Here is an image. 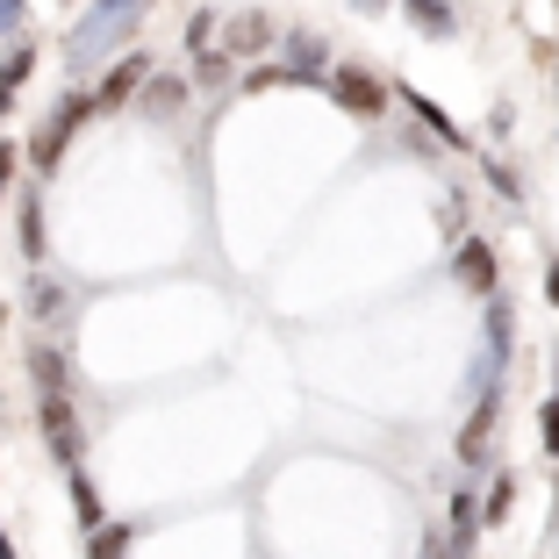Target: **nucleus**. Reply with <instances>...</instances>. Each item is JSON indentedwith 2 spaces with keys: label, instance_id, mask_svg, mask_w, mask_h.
Masks as SVG:
<instances>
[{
  "label": "nucleus",
  "instance_id": "obj_1",
  "mask_svg": "<svg viewBox=\"0 0 559 559\" xmlns=\"http://www.w3.org/2000/svg\"><path fill=\"white\" fill-rule=\"evenodd\" d=\"M323 86H330V100H345L352 116H380V108H388V86H380L373 72H359V66H337Z\"/></svg>",
  "mask_w": 559,
  "mask_h": 559
},
{
  "label": "nucleus",
  "instance_id": "obj_2",
  "mask_svg": "<svg viewBox=\"0 0 559 559\" xmlns=\"http://www.w3.org/2000/svg\"><path fill=\"white\" fill-rule=\"evenodd\" d=\"M86 108H94V100H80V94H72V100H66V108H58V116H50V122H44V130H36V136H29V158H36V165H44V173H50V165H58V151H66V144H72V130H80V116H86Z\"/></svg>",
  "mask_w": 559,
  "mask_h": 559
},
{
  "label": "nucleus",
  "instance_id": "obj_3",
  "mask_svg": "<svg viewBox=\"0 0 559 559\" xmlns=\"http://www.w3.org/2000/svg\"><path fill=\"white\" fill-rule=\"evenodd\" d=\"M130 29H136V15H116V8H100V15L86 22L80 36H72V58H80V66H86V58H94L100 44H122V36H130Z\"/></svg>",
  "mask_w": 559,
  "mask_h": 559
},
{
  "label": "nucleus",
  "instance_id": "obj_4",
  "mask_svg": "<svg viewBox=\"0 0 559 559\" xmlns=\"http://www.w3.org/2000/svg\"><path fill=\"white\" fill-rule=\"evenodd\" d=\"M44 438L58 444V460H66V466H80V424H72L66 395H44Z\"/></svg>",
  "mask_w": 559,
  "mask_h": 559
},
{
  "label": "nucleus",
  "instance_id": "obj_5",
  "mask_svg": "<svg viewBox=\"0 0 559 559\" xmlns=\"http://www.w3.org/2000/svg\"><path fill=\"white\" fill-rule=\"evenodd\" d=\"M452 273H460V287H474V295H495V251L480 245V237H466V245L452 251Z\"/></svg>",
  "mask_w": 559,
  "mask_h": 559
},
{
  "label": "nucleus",
  "instance_id": "obj_6",
  "mask_svg": "<svg viewBox=\"0 0 559 559\" xmlns=\"http://www.w3.org/2000/svg\"><path fill=\"white\" fill-rule=\"evenodd\" d=\"M144 72H151L144 58H122V66H108V80H100V94H94V100H100V108H122V100L144 86Z\"/></svg>",
  "mask_w": 559,
  "mask_h": 559
},
{
  "label": "nucleus",
  "instance_id": "obj_7",
  "mask_svg": "<svg viewBox=\"0 0 559 559\" xmlns=\"http://www.w3.org/2000/svg\"><path fill=\"white\" fill-rule=\"evenodd\" d=\"M402 15H409L424 36H452V29H460V15H452V0H402Z\"/></svg>",
  "mask_w": 559,
  "mask_h": 559
},
{
  "label": "nucleus",
  "instance_id": "obj_8",
  "mask_svg": "<svg viewBox=\"0 0 559 559\" xmlns=\"http://www.w3.org/2000/svg\"><path fill=\"white\" fill-rule=\"evenodd\" d=\"M488 430H495V395L480 402L474 416H466V430H460V460H480V452H488Z\"/></svg>",
  "mask_w": 559,
  "mask_h": 559
},
{
  "label": "nucleus",
  "instance_id": "obj_9",
  "mask_svg": "<svg viewBox=\"0 0 559 559\" xmlns=\"http://www.w3.org/2000/svg\"><path fill=\"white\" fill-rule=\"evenodd\" d=\"M409 108H416V116H424V122H430V136H438V144H466V130H460V122H452V116H444L438 100H424V94H409Z\"/></svg>",
  "mask_w": 559,
  "mask_h": 559
},
{
  "label": "nucleus",
  "instance_id": "obj_10",
  "mask_svg": "<svg viewBox=\"0 0 559 559\" xmlns=\"http://www.w3.org/2000/svg\"><path fill=\"white\" fill-rule=\"evenodd\" d=\"M29 373L44 395H66V352H29Z\"/></svg>",
  "mask_w": 559,
  "mask_h": 559
},
{
  "label": "nucleus",
  "instance_id": "obj_11",
  "mask_svg": "<svg viewBox=\"0 0 559 559\" xmlns=\"http://www.w3.org/2000/svg\"><path fill=\"white\" fill-rule=\"evenodd\" d=\"M265 36H273V22H265V15H237L230 36H223V50H259Z\"/></svg>",
  "mask_w": 559,
  "mask_h": 559
},
{
  "label": "nucleus",
  "instance_id": "obj_12",
  "mask_svg": "<svg viewBox=\"0 0 559 559\" xmlns=\"http://www.w3.org/2000/svg\"><path fill=\"white\" fill-rule=\"evenodd\" d=\"M29 72H36V50H29V44H15V50H8V66H0V94L15 100V94H22V80H29Z\"/></svg>",
  "mask_w": 559,
  "mask_h": 559
},
{
  "label": "nucleus",
  "instance_id": "obj_13",
  "mask_svg": "<svg viewBox=\"0 0 559 559\" xmlns=\"http://www.w3.org/2000/svg\"><path fill=\"white\" fill-rule=\"evenodd\" d=\"M72 510H80V524H86V531H100V524H108V516H100V495H94V480H86L80 466H72Z\"/></svg>",
  "mask_w": 559,
  "mask_h": 559
},
{
  "label": "nucleus",
  "instance_id": "obj_14",
  "mask_svg": "<svg viewBox=\"0 0 559 559\" xmlns=\"http://www.w3.org/2000/svg\"><path fill=\"white\" fill-rule=\"evenodd\" d=\"M122 545H130V531H122V524L86 531V559H122Z\"/></svg>",
  "mask_w": 559,
  "mask_h": 559
},
{
  "label": "nucleus",
  "instance_id": "obj_15",
  "mask_svg": "<svg viewBox=\"0 0 559 559\" xmlns=\"http://www.w3.org/2000/svg\"><path fill=\"white\" fill-rule=\"evenodd\" d=\"M22 251L44 259V215H36V201H22Z\"/></svg>",
  "mask_w": 559,
  "mask_h": 559
},
{
  "label": "nucleus",
  "instance_id": "obj_16",
  "mask_svg": "<svg viewBox=\"0 0 559 559\" xmlns=\"http://www.w3.org/2000/svg\"><path fill=\"white\" fill-rule=\"evenodd\" d=\"M29 309H36V316H66V287H58V280H36Z\"/></svg>",
  "mask_w": 559,
  "mask_h": 559
},
{
  "label": "nucleus",
  "instance_id": "obj_17",
  "mask_svg": "<svg viewBox=\"0 0 559 559\" xmlns=\"http://www.w3.org/2000/svg\"><path fill=\"white\" fill-rule=\"evenodd\" d=\"M510 502H516V480L502 474V480L488 488V510H480V516H488V524H502V516H510Z\"/></svg>",
  "mask_w": 559,
  "mask_h": 559
},
{
  "label": "nucleus",
  "instance_id": "obj_18",
  "mask_svg": "<svg viewBox=\"0 0 559 559\" xmlns=\"http://www.w3.org/2000/svg\"><path fill=\"white\" fill-rule=\"evenodd\" d=\"M287 58H295V66H309V80H316V66H323V44H316V36H295V44H287Z\"/></svg>",
  "mask_w": 559,
  "mask_h": 559
},
{
  "label": "nucleus",
  "instance_id": "obj_19",
  "mask_svg": "<svg viewBox=\"0 0 559 559\" xmlns=\"http://www.w3.org/2000/svg\"><path fill=\"white\" fill-rule=\"evenodd\" d=\"M144 94H151V108H180V100H187V86H180V80H151Z\"/></svg>",
  "mask_w": 559,
  "mask_h": 559
},
{
  "label": "nucleus",
  "instance_id": "obj_20",
  "mask_svg": "<svg viewBox=\"0 0 559 559\" xmlns=\"http://www.w3.org/2000/svg\"><path fill=\"white\" fill-rule=\"evenodd\" d=\"M488 345H495V352H510V309H502V301L488 309Z\"/></svg>",
  "mask_w": 559,
  "mask_h": 559
},
{
  "label": "nucleus",
  "instance_id": "obj_21",
  "mask_svg": "<svg viewBox=\"0 0 559 559\" xmlns=\"http://www.w3.org/2000/svg\"><path fill=\"white\" fill-rule=\"evenodd\" d=\"M538 416H545V424H538V438H545V452H559V395H552V402H545V409H538Z\"/></svg>",
  "mask_w": 559,
  "mask_h": 559
},
{
  "label": "nucleus",
  "instance_id": "obj_22",
  "mask_svg": "<svg viewBox=\"0 0 559 559\" xmlns=\"http://www.w3.org/2000/svg\"><path fill=\"white\" fill-rule=\"evenodd\" d=\"M223 72H230V50H223V58H215V50H201V86H215Z\"/></svg>",
  "mask_w": 559,
  "mask_h": 559
},
{
  "label": "nucleus",
  "instance_id": "obj_23",
  "mask_svg": "<svg viewBox=\"0 0 559 559\" xmlns=\"http://www.w3.org/2000/svg\"><path fill=\"white\" fill-rule=\"evenodd\" d=\"M22 29V0H0V36H15Z\"/></svg>",
  "mask_w": 559,
  "mask_h": 559
},
{
  "label": "nucleus",
  "instance_id": "obj_24",
  "mask_svg": "<svg viewBox=\"0 0 559 559\" xmlns=\"http://www.w3.org/2000/svg\"><path fill=\"white\" fill-rule=\"evenodd\" d=\"M8 180H15V144H0V194H8Z\"/></svg>",
  "mask_w": 559,
  "mask_h": 559
},
{
  "label": "nucleus",
  "instance_id": "obj_25",
  "mask_svg": "<svg viewBox=\"0 0 559 559\" xmlns=\"http://www.w3.org/2000/svg\"><path fill=\"white\" fill-rule=\"evenodd\" d=\"M100 8H116V15H130V8H144V0H100Z\"/></svg>",
  "mask_w": 559,
  "mask_h": 559
},
{
  "label": "nucleus",
  "instance_id": "obj_26",
  "mask_svg": "<svg viewBox=\"0 0 559 559\" xmlns=\"http://www.w3.org/2000/svg\"><path fill=\"white\" fill-rule=\"evenodd\" d=\"M545 295H552V301H559V265H552V273H545Z\"/></svg>",
  "mask_w": 559,
  "mask_h": 559
},
{
  "label": "nucleus",
  "instance_id": "obj_27",
  "mask_svg": "<svg viewBox=\"0 0 559 559\" xmlns=\"http://www.w3.org/2000/svg\"><path fill=\"white\" fill-rule=\"evenodd\" d=\"M0 559H15V545H8V531H0Z\"/></svg>",
  "mask_w": 559,
  "mask_h": 559
},
{
  "label": "nucleus",
  "instance_id": "obj_28",
  "mask_svg": "<svg viewBox=\"0 0 559 559\" xmlns=\"http://www.w3.org/2000/svg\"><path fill=\"white\" fill-rule=\"evenodd\" d=\"M552 94H559V80H552Z\"/></svg>",
  "mask_w": 559,
  "mask_h": 559
}]
</instances>
